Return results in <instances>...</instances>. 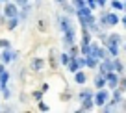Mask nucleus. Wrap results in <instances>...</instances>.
Instances as JSON below:
<instances>
[{
    "instance_id": "f8f14e48",
    "label": "nucleus",
    "mask_w": 126,
    "mask_h": 113,
    "mask_svg": "<svg viewBox=\"0 0 126 113\" xmlns=\"http://www.w3.org/2000/svg\"><path fill=\"white\" fill-rule=\"evenodd\" d=\"M104 83H106V82H104V78H96V85H98V87H102Z\"/></svg>"
},
{
    "instance_id": "4468645a",
    "label": "nucleus",
    "mask_w": 126,
    "mask_h": 113,
    "mask_svg": "<svg viewBox=\"0 0 126 113\" xmlns=\"http://www.w3.org/2000/svg\"><path fill=\"white\" fill-rule=\"evenodd\" d=\"M61 61H63V63H69V56L63 54V56H61Z\"/></svg>"
},
{
    "instance_id": "423d86ee",
    "label": "nucleus",
    "mask_w": 126,
    "mask_h": 113,
    "mask_svg": "<svg viewBox=\"0 0 126 113\" xmlns=\"http://www.w3.org/2000/svg\"><path fill=\"white\" fill-rule=\"evenodd\" d=\"M76 82H78V83H83V82H85V74H83V72H78V74H76Z\"/></svg>"
},
{
    "instance_id": "1a4fd4ad",
    "label": "nucleus",
    "mask_w": 126,
    "mask_h": 113,
    "mask_svg": "<svg viewBox=\"0 0 126 113\" xmlns=\"http://www.w3.org/2000/svg\"><path fill=\"white\" fill-rule=\"evenodd\" d=\"M69 69H71V70H76V69H78V63L72 59V63H69Z\"/></svg>"
},
{
    "instance_id": "dca6fc26",
    "label": "nucleus",
    "mask_w": 126,
    "mask_h": 113,
    "mask_svg": "<svg viewBox=\"0 0 126 113\" xmlns=\"http://www.w3.org/2000/svg\"><path fill=\"white\" fill-rule=\"evenodd\" d=\"M96 2H98V6H104V4H106V0H96Z\"/></svg>"
},
{
    "instance_id": "9d476101",
    "label": "nucleus",
    "mask_w": 126,
    "mask_h": 113,
    "mask_svg": "<svg viewBox=\"0 0 126 113\" xmlns=\"http://www.w3.org/2000/svg\"><path fill=\"white\" fill-rule=\"evenodd\" d=\"M11 58V54H9V52H4V56H2V59H4L6 63H8V59Z\"/></svg>"
},
{
    "instance_id": "2eb2a0df",
    "label": "nucleus",
    "mask_w": 126,
    "mask_h": 113,
    "mask_svg": "<svg viewBox=\"0 0 126 113\" xmlns=\"http://www.w3.org/2000/svg\"><path fill=\"white\" fill-rule=\"evenodd\" d=\"M0 47H9V43L8 41H0Z\"/></svg>"
},
{
    "instance_id": "f257e3e1",
    "label": "nucleus",
    "mask_w": 126,
    "mask_h": 113,
    "mask_svg": "<svg viewBox=\"0 0 126 113\" xmlns=\"http://www.w3.org/2000/svg\"><path fill=\"white\" fill-rule=\"evenodd\" d=\"M61 26H63V32H65V35H67V41H72V37H74V30H72L71 22H69L67 19H61Z\"/></svg>"
},
{
    "instance_id": "7ed1b4c3",
    "label": "nucleus",
    "mask_w": 126,
    "mask_h": 113,
    "mask_svg": "<svg viewBox=\"0 0 126 113\" xmlns=\"http://www.w3.org/2000/svg\"><path fill=\"white\" fill-rule=\"evenodd\" d=\"M6 15H8V17H17V9H15V6H13V4L6 6Z\"/></svg>"
},
{
    "instance_id": "9b49d317",
    "label": "nucleus",
    "mask_w": 126,
    "mask_h": 113,
    "mask_svg": "<svg viewBox=\"0 0 126 113\" xmlns=\"http://www.w3.org/2000/svg\"><path fill=\"white\" fill-rule=\"evenodd\" d=\"M50 65H52V67H56V61H54V50L50 52Z\"/></svg>"
},
{
    "instance_id": "f03ea898",
    "label": "nucleus",
    "mask_w": 126,
    "mask_h": 113,
    "mask_svg": "<svg viewBox=\"0 0 126 113\" xmlns=\"http://www.w3.org/2000/svg\"><path fill=\"white\" fill-rule=\"evenodd\" d=\"M106 98H108V93H106V91H100V93L96 95V104L102 106L104 102H106Z\"/></svg>"
},
{
    "instance_id": "ddd939ff",
    "label": "nucleus",
    "mask_w": 126,
    "mask_h": 113,
    "mask_svg": "<svg viewBox=\"0 0 126 113\" xmlns=\"http://www.w3.org/2000/svg\"><path fill=\"white\" fill-rule=\"evenodd\" d=\"M39 109H41V111H47V109H48V106H47V104H43V102H41V104H39Z\"/></svg>"
},
{
    "instance_id": "a211bd4d",
    "label": "nucleus",
    "mask_w": 126,
    "mask_h": 113,
    "mask_svg": "<svg viewBox=\"0 0 126 113\" xmlns=\"http://www.w3.org/2000/svg\"><path fill=\"white\" fill-rule=\"evenodd\" d=\"M2 74H4V69H2V67H0V76H2Z\"/></svg>"
},
{
    "instance_id": "39448f33",
    "label": "nucleus",
    "mask_w": 126,
    "mask_h": 113,
    "mask_svg": "<svg viewBox=\"0 0 126 113\" xmlns=\"http://www.w3.org/2000/svg\"><path fill=\"white\" fill-rule=\"evenodd\" d=\"M30 67H32L33 70H39V69H43V61H41V59H33Z\"/></svg>"
},
{
    "instance_id": "f3484780",
    "label": "nucleus",
    "mask_w": 126,
    "mask_h": 113,
    "mask_svg": "<svg viewBox=\"0 0 126 113\" xmlns=\"http://www.w3.org/2000/svg\"><path fill=\"white\" fill-rule=\"evenodd\" d=\"M19 4H20V6H24V4H26V0H19Z\"/></svg>"
},
{
    "instance_id": "6ab92c4d",
    "label": "nucleus",
    "mask_w": 126,
    "mask_h": 113,
    "mask_svg": "<svg viewBox=\"0 0 126 113\" xmlns=\"http://www.w3.org/2000/svg\"><path fill=\"white\" fill-rule=\"evenodd\" d=\"M124 22H126V19H124Z\"/></svg>"
},
{
    "instance_id": "20e7f679",
    "label": "nucleus",
    "mask_w": 126,
    "mask_h": 113,
    "mask_svg": "<svg viewBox=\"0 0 126 113\" xmlns=\"http://www.w3.org/2000/svg\"><path fill=\"white\" fill-rule=\"evenodd\" d=\"M117 20H119V19H117L115 15H106V19H104L102 22H104V24H117Z\"/></svg>"
},
{
    "instance_id": "0eeeda50",
    "label": "nucleus",
    "mask_w": 126,
    "mask_h": 113,
    "mask_svg": "<svg viewBox=\"0 0 126 113\" xmlns=\"http://www.w3.org/2000/svg\"><path fill=\"white\" fill-rule=\"evenodd\" d=\"M113 8H115V9H122L124 6H122L121 2H119V0H113Z\"/></svg>"
},
{
    "instance_id": "6e6552de",
    "label": "nucleus",
    "mask_w": 126,
    "mask_h": 113,
    "mask_svg": "<svg viewBox=\"0 0 126 113\" xmlns=\"http://www.w3.org/2000/svg\"><path fill=\"white\" fill-rule=\"evenodd\" d=\"M91 106H93V104H91V100H89V97H87V100H85V102H83V108H82V109H89V108H91Z\"/></svg>"
}]
</instances>
